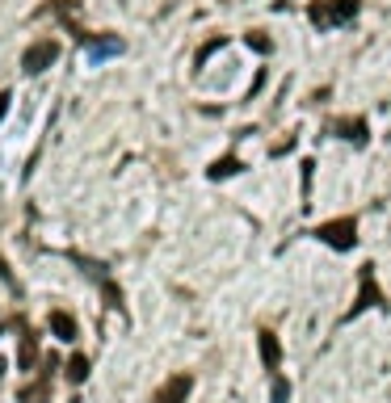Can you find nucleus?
Instances as JSON below:
<instances>
[{"instance_id":"nucleus-5","label":"nucleus","mask_w":391,"mask_h":403,"mask_svg":"<svg viewBox=\"0 0 391 403\" xmlns=\"http://www.w3.org/2000/svg\"><path fill=\"white\" fill-rule=\"evenodd\" d=\"M257 345H261V361H265V370H278V365H282V345H278V336H273V332H261Z\"/></svg>"},{"instance_id":"nucleus-2","label":"nucleus","mask_w":391,"mask_h":403,"mask_svg":"<svg viewBox=\"0 0 391 403\" xmlns=\"http://www.w3.org/2000/svg\"><path fill=\"white\" fill-rule=\"evenodd\" d=\"M55 59H59V43H55V38H43V43H34L26 55H21V68L34 76V72H46Z\"/></svg>"},{"instance_id":"nucleus-13","label":"nucleus","mask_w":391,"mask_h":403,"mask_svg":"<svg viewBox=\"0 0 391 403\" xmlns=\"http://www.w3.org/2000/svg\"><path fill=\"white\" fill-rule=\"evenodd\" d=\"M244 43L253 46V50H261V55H269V50H273V43H269V38H265V34H249V38H244Z\"/></svg>"},{"instance_id":"nucleus-6","label":"nucleus","mask_w":391,"mask_h":403,"mask_svg":"<svg viewBox=\"0 0 391 403\" xmlns=\"http://www.w3.org/2000/svg\"><path fill=\"white\" fill-rule=\"evenodd\" d=\"M51 332H55L59 340H76V319L68 311H51Z\"/></svg>"},{"instance_id":"nucleus-11","label":"nucleus","mask_w":391,"mask_h":403,"mask_svg":"<svg viewBox=\"0 0 391 403\" xmlns=\"http://www.w3.org/2000/svg\"><path fill=\"white\" fill-rule=\"evenodd\" d=\"M353 13H358V0H337L333 4V21H349Z\"/></svg>"},{"instance_id":"nucleus-9","label":"nucleus","mask_w":391,"mask_h":403,"mask_svg":"<svg viewBox=\"0 0 391 403\" xmlns=\"http://www.w3.org/2000/svg\"><path fill=\"white\" fill-rule=\"evenodd\" d=\"M231 173H240V160H236V156H223V160H215V164H211V177H231Z\"/></svg>"},{"instance_id":"nucleus-7","label":"nucleus","mask_w":391,"mask_h":403,"mask_svg":"<svg viewBox=\"0 0 391 403\" xmlns=\"http://www.w3.org/2000/svg\"><path fill=\"white\" fill-rule=\"evenodd\" d=\"M337 131H341V139H349V143H366V122L362 118H345V122H337Z\"/></svg>"},{"instance_id":"nucleus-8","label":"nucleus","mask_w":391,"mask_h":403,"mask_svg":"<svg viewBox=\"0 0 391 403\" xmlns=\"http://www.w3.org/2000/svg\"><path fill=\"white\" fill-rule=\"evenodd\" d=\"M34 358H38V345H34V332L21 336V370H34Z\"/></svg>"},{"instance_id":"nucleus-16","label":"nucleus","mask_w":391,"mask_h":403,"mask_svg":"<svg viewBox=\"0 0 391 403\" xmlns=\"http://www.w3.org/2000/svg\"><path fill=\"white\" fill-rule=\"evenodd\" d=\"M4 370H9V361H4V358H0V378H4Z\"/></svg>"},{"instance_id":"nucleus-4","label":"nucleus","mask_w":391,"mask_h":403,"mask_svg":"<svg viewBox=\"0 0 391 403\" xmlns=\"http://www.w3.org/2000/svg\"><path fill=\"white\" fill-rule=\"evenodd\" d=\"M189 391H194V378H189V374H177V378L165 382V391L156 395V403H185Z\"/></svg>"},{"instance_id":"nucleus-10","label":"nucleus","mask_w":391,"mask_h":403,"mask_svg":"<svg viewBox=\"0 0 391 403\" xmlns=\"http://www.w3.org/2000/svg\"><path fill=\"white\" fill-rule=\"evenodd\" d=\"M68 378H72V382H85L88 378V358L85 353H76V358L68 361Z\"/></svg>"},{"instance_id":"nucleus-12","label":"nucleus","mask_w":391,"mask_h":403,"mask_svg":"<svg viewBox=\"0 0 391 403\" xmlns=\"http://www.w3.org/2000/svg\"><path fill=\"white\" fill-rule=\"evenodd\" d=\"M269 395H273V403H286L291 399V382H286V378H273V391H269Z\"/></svg>"},{"instance_id":"nucleus-3","label":"nucleus","mask_w":391,"mask_h":403,"mask_svg":"<svg viewBox=\"0 0 391 403\" xmlns=\"http://www.w3.org/2000/svg\"><path fill=\"white\" fill-rule=\"evenodd\" d=\"M358 277H362V294L353 299V311H349V319L362 311V307H387V299H383V294H379V286H375V265H362V273H358Z\"/></svg>"},{"instance_id":"nucleus-15","label":"nucleus","mask_w":391,"mask_h":403,"mask_svg":"<svg viewBox=\"0 0 391 403\" xmlns=\"http://www.w3.org/2000/svg\"><path fill=\"white\" fill-rule=\"evenodd\" d=\"M0 277H4L9 286H17V281H13V273H9V265H4V261H0Z\"/></svg>"},{"instance_id":"nucleus-1","label":"nucleus","mask_w":391,"mask_h":403,"mask_svg":"<svg viewBox=\"0 0 391 403\" xmlns=\"http://www.w3.org/2000/svg\"><path fill=\"white\" fill-rule=\"evenodd\" d=\"M316 235L328 244V248H337V252H349L353 244H358V223L353 219H328V223L316 227Z\"/></svg>"},{"instance_id":"nucleus-14","label":"nucleus","mask_w":391,"mask_h":403,"mask_svg":"<svg viewBox=\"0 0 391 403\" xmlns=\"http://www.w3.org/2000/svg\"><path fill=\"white\" fill-rule=\"evenodd\" d=\"M9 101H13V97H9V89H0V118L9 114Z\"/></svg>"}]
</instances>
